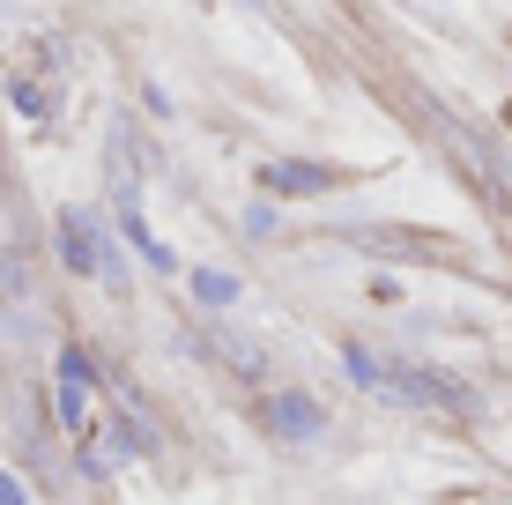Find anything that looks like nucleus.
Segmentation results:
<instances>
[{
	"label": "nucleus",
	"mask_w": 512,
	"mask_h": 505,
	"mask_svg": "<svg viewBox=\"0 0 512 505\" xmlns=\"http://www.w3.org/2000/svg\"><path fill=\"white\" fill-rule=\"evenodd\" d=\"M193 298L201 305H238V275L231 268H193Z\"/></svg>",
	"instance_id": "obj_5"
},
{
	"label": "nucleus",
	"mask_w": 512,
	"mask_h": 505,
	"mask_svg": "<svg viewBox=\"0 0 512 505\" xmlns=\"http://www.w3.org/2000/svg\"><path fill=\"white\" fill-rule=\"evenodd\" d=\"M0 505H23V483L15 476H0Z\"/></svg>",
	"instance_id": "obj_6"
},
{
	"label": "nucleus",
	"mask_w": 512,
	"mask_h": 505,
	"mask_svg": "<svg viewBox=\"0 0 512 505\" xmlns=\"http://www.w3.org/2000/svg\"><path fill=\"white\" fill-rule=\"evenodd\" d=\"M82 387H90V357L67 350L60 357V424L67 431H90V394H82Z\"/></svg>",
	"instance_id": "obj_4"
},
{
	"label": "nucleus",
	"mask_w": 512,
	"mask_h": 505,
	"mask_svg": "<svg viewBox=\"0 0 512 505\" xmlns=\"http://www.w3.org/2000/svg\"><path fill=\"white\" fill-rule=\"evenodd\" d=\"M60 260L75 275H97V283L119 290V260H112V246H104V231H97L90 208H60Z\"/></svg>",
	"instance_id": "obj_1"
},
{
	"label": "nucleus",
	"mask_w": 512,
	"mask_h": 505,
	"mask_svg": "<svg viewBox=\"0 0 512 505\" xmlns=\"http://www.w3.org/2000/svg\"><path fill=\"white\" fill-rule=\"evenodd\" d=\"M260 424L275 431L282 446H312L327 431V409L312 402V394H297V387H282V394H268V402H260Z\"/></svg>",
	"instance_id": "obj_2"
},
{
	"label": "nucleus",
	"mask_w": 512,
	"mask_h": 505,
	"mask_svg": "<svg viewBox=\"0 0 512 505\" xmlns=\"http://www.w3.org/2000/svg\"><path fill=\"white\" fill-rule=\"evenodd\" d=\"M334 171L327 164H297V156H275V164H260V194H282V201H312L327 194Z\"/></svg>",
	"instance_id": "obj_3"
}]
</instances>
